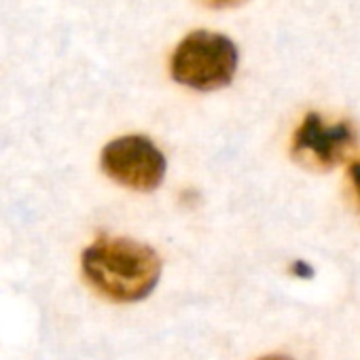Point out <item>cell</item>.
I'll return each instance as SVG.
<instances>
[{
    "instance_id": "1",
    "label": "cell",
    "mask_w": 360,
    "mask_h": 360,
    "mask_svg": "<svg viewBox=\"0 0 360 360\" xmlns=\"http://www.w3.org/2000/svg\"><path fill=\"white\" fill-rule=\"evenodd\" d=\"M85 280L117 303H134L148 297L161 276L159 255L129 238H100L83 250Z\"/></svg>"
},
{
    "instance_id": "2",
    "label": "cell",
    "mask_w": 360,
    "mask_h": 360,
    "mask_svg": "<svg viewBox=\"0 0 360 360\" xmlns=\"http://www.w3.org/2000/svg\"><path fill=\"white\" fill-rule=\"evenodd\" d=\"M238 49L231 39L198 30L183 39L172 56V77L198 91H212L229 85L238 70Z\"/></svg>"
},
{
    "instance_id": "3",
    "label": "cell",
    "mask_w": 360,
    "mask_h": 360,
    "mask_svg": "<svg viewBox=\"0 0 360 360\" xmlns=\"http://www.w3.org/2000/svg\"><path fill=\"white\" fill-rule=\"evenodd\" d=\"M102 169L117 185L153 191L165 176V157L146 136H121L104 146Z\"/></svg>"
},
{
    "instance_id": "4",
    "label": "cell",
    "mask_w": 360,
    "mask_h": 360,
    "mask_svg": "<svg viewBox=\"0 0 360 360\" xmlns=\"http://www.w3.org/2000/svg\"><path fill=\"white\" fill-rule=\"evenodd\" d=\"M356 129L349 121L326 123L318 112H309L292 140V155L311 169H328L356 144Z\"/></svg>"
},
{
    "instance_id": "5",
    "label": "cell",
    "mask_w": 360,
    "mask_h": 360,
    "mask_svg": "<svg viewBox=\"0 0 360 360\" xmlns=\"http://www.w3.org/2000/svg\"><path fill=\"white\" fill-rule=\"evenodd\" d=\"M206 7H212V9H227V7H238L246 0H202Z\"/></svg>"
},
{
    "instance_id": "6",
    "label": "cell",
    "mask_w": 360,
    "mask_h": 360,
    "mask_svg": "<svg viewBox=\"0 0 360 360\" xmlns=\"http://www.w3.org/2000/svg\"><path fill=\"white\" fill-rule=\"evenodd\" d=\"M349 178H352V183H354V189L360 198V159H356L349 167Z\"/></svg>"
},
{
    "instance_id": "7",
    "label": "cell",
    "mask_w": 360,
    "mask_h": 360,
    "mask_svg": "<svg viewBox=\"0 0 360 360\" xmlns=\"http://www.w3.org/2000/svg\"><path fill=\"white\" fill-rule=\"evenodd\" d=\"M292 274L299 276V278H311V267L305 263V261H295L292 265Z\"/></svg>"
},
{
    "instance_id": "8",
    "label": "cell",
    "mask_w": 360,
    "mask_h": 360,
    "mask_svg": "<svg viewBox=\"0 0 360 360\" xmlns=\"http://www.w3.org/2000/svg\"><path fill=\"white\" fill-rule=\"evenodd\" d=\"M263 360H290V358H286V356H267Z\"/></svg>"
}]
</instances>
